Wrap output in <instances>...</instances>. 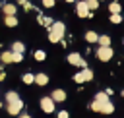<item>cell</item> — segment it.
I'll use <instances>...</instances> for the list:
<instances>
[{
  "instance_id": "obj_1",
  "label": "cell",
  "mask_w": 124,
  "mask_h": 118,
  "mask_svg": "<svg viewBox=\"0 0 124 118\" xmlns=\"http://www.w3.org/2000/svg\"><path fill=\"white\" fill-rule=\"evenodd\" d=\"M64 31H66V25L62 21H54L48 27V41L50 43H60L64 39Z\"/></svg>"
},
{
  "instance_id": "obj_2",
  "label": "cell",
  "mask_w": 124,
  "mask_h": 118,
  "mask_svg": "<svg viewBox=\"0 0 124 118\" xmlns=\"http://www.w3.org/2000/svg\"><path fill=\"white\" fill-rule=\"evenodd\" d=\"M112 56H114L112 46H99V48H97V58H99L101 62H108Z\"/></svg>"
},
{
  "instance_id": "obj_3",
  "label": "cell",
  "mask_w": 124,
  "mask_h": 118,
  "mask_svg": "<svg viewBox=\"0 0 124 118\" xmlns=\"http://www.w3.org/2000/svg\"><path fill=\"white\" fill-rule=\"evenodd\" d=\"M76 14H78L79 17H93V12H89L85 0H79V2L76 4Z\"/></svg>"
},
{
  "instance_id": "obj_4",
  "label": "cell",
  "mask_w": 124,
  "mask_h": 118,
  "mask_svg": "<svg viewBox=\"0 0 124 118\" xmlns=\"http://www.w3.org/2000/svg\"><path fill=\"white\" fill-rule=\"evenodd\" d=\"M68 62H70L72 66H81L83 70L87 68L85 60H83V58H81V54H78V52H70V54H68Z\"/></svg>"
},
{
  "instance_id": "obj_5",
  "label": "cell",
  "mask_w": 124,
  "mask_h": 118,
  "mask_svg": "<svg viewBox=\"0 0 124 118\" xmlns=\"http://www.w3.org/2000/svg\"><path fill=\"white\" fill-rule=\"evenodd\" d=\"M54 101L50 99V97H43L41 99V108H43V112H46V114H50V112H54Z\"/></svg>"
},
{
  "instance_id": "obj_6",
  "label": "cell",
  "mask_w": 124,
  "mask_h": 118,
  "mask_svg": "<svg viewBox=\"0 0 124 118\" xmlns=\"http://www.w3.org/2000/svg\"><path fill=\"white\" fill-rule=\"evenodd\" d=\"M21 108H23V101H21V99H19V101H16V103H10V104H8V114L16 116V114H19V112H21Z\"/></svg>"
},
{
  "instance_id": "obj_7",
  "label": "cell",
  "mask_w": 124,
  "mask_h": 118,
  "mask_svg": "<svg viewBox=\"0 0 124 118\" xmlns=\"http://www.w3.org/2000/svg\"><path fill=\"white\" fill-rule=\"evenodd\" d=\"M50 99H52L54 103H62V101H66V93H64L62 89H54L52 95H50Z\"/></svg>"
},
{
  "instance_id": "obj_8",
  "label": "cell",
  "mask_w": 124,
  "mask_h": 118,
  "mask_svg": "<svg viewBox=\"0 0 124 118\" xmlns=\"http://www.w3.org/2000/svg\"><path fill=\"white\" fill-rule=\"evenodd\" d=\"M2 10H4V15H16L17 12L16 4H2Z\"/></svg>"
},
{
  "instance_id": "obj_9",
  "label": "cell",
  "mask_w": 124,
  "mask_h": 118,
  "mask_svg": "<svg viewBox=\"0 0 124 118\" xmlns=\"http://www.w3.org/2000/svg\"><path fill=\"white\" fill-rule=\"evenodd\" d=\"M37 21H39L41 25H45V27H50V25L54 23V19H52V17H48V15H41V14H39Z\"/></svg>"
},
{
  "instance_id": "obj_10",
  "label": "cell",
  "mask_w": 124,
  "mask_h": 118,
  "mask_svg": "<svg viewBox=\"0 0 124 118\" xmlns=\"http://www.w3.org/2000/svg\"><path fill=\"white\" fill-rule=\"evenodd\" d=\"M12 52H17V54H23V52H25V44H23L21 41H16V43L12 44Z\"/></svg>"
},
{
  "instance_id": "obj_11",
  "label": "cell",
  "mask_w": 124,
  "mask_h": 118,
  "mask_svg": "<svg viewBox=\"0 0 124 118\" xmlns=\"http://www.w3.org/2000/svg\"><path fill=\"white\" fill-rule=\"evenodd\" d=\"M35 83L37 85H46L48 83V75L46 74H37L35 75Z\"/></svg>"
},
{
  "instance_id": "obj_12",
  "label": "cell",
  "mask_w": 124,
  "mask_h": 118,
  "mask_svg": "<svg viewBox=\"0 0 124 118\" xmlns=\"http://www.w3.org/2000/svg\"><path fill=\"white\" fill-rule=\"evenodd\" d=\"M4 23H6L8 27H16V25H17V17H16V15H4Z\"/></svg>"
},
{
  "instance_id": "obj_13",
  "label": "cell",
  "mask_w": 124,
  "mask_h": 118,
  "mask_svg": "<svg viewBox=\"0 0 124 118\" xmlns=\"http://www.w3.org/2000/svg\"><path fill=\"white\" fill-rule=\"evenodd\" d=\"M16 101H19V95H17L16 91H8V93H6V103L10 104V103H16Z\"/></svg>"
},
{
  "instance_id": "obj_14",
  "label": "cell",
  "mask_w": 124,
  "mask_h": 118,
  "mask_svg": "<svg viewBox=\"0 0 124 118\" xmlns=\"http://www.w3.org/2000/svg\"><path fill=\"white\" fill-rule=\"evenodd\" d=\"M95 101L101 103V104H105V103H108V95H107L105 91H99V93L95 95Z\"/></svg>"
},
{
  "instance_id": "obj_15",
  "label": "cell",
  "mask_w": 124,
  "mask_h": 118,
  "mask_svg": "<svg viewBox=\"0 0 124 118\" xmlns=\"http://www.w3.org/2000/svg\"><path fill=\"white\" fill-rule=\"evenodd\" d=\"M112 110H114V104L108 101V103H105V104H101V112L103 114H112Z\"/></svg>"
},
{
  "instance_id": "obj_16",
  "label": "cell",
  "mask_w": 124,
  "mask_h": 118,
  "mask_svg": "<svg viewBox=\"0 0 124 118\" xmlns=\"http://www.w3.org/2000/svg\"><path fill=\"white\" fill-rule=\"evenodd\" d=\"M85 41H87V43H97V41H99V35H97L95 31H87V33H85Z\"/></svg>"
},
{
  "instance_id": "obj_17",
  "label": "cell",
  "mask_w": 124,
  "mask_h": 118,
  "mask_svg": "<svg viewBox=\"0 0 124 118\" xmlns=\"http://www.w3.org/2000/svg\"><path fill=\"white\" fill-rule=\"evenodd\" d=\"M108 10H110V14H120L122 6H120V2H110L108 4Z\"/></svg>"
},
{
  "instance_id": "obj_18",
  "label": "cell",
  "mask_w": 124,
  "mask_h": 118,
  "mask_svg": "<svg viewBox=\"0 0 124 118\" xmlns=\"http://www.w3.org/2000/svg\"><path fill=\"white\" fill-rule=\"evenodd\" d=\"M97 43H99V46H110V37L108 35H101Z\"/></svg>"
},
{
  "instance_id": "obj_19",
  "label": "cell",
  "mask_w": 124,
  "mask_h": 118,
  "mask_svg": "<svg viewBox=\"0 0 124 118\" xmlns=\"http://www.w3.org/2000/svg\"><path fill=\"white\" fill-rule=\"evenodd\" d=\"M0 60H2L4 64H10V62H12V50H6V52H2V54H0Z\"/></svg>"
},
{
  "instance_id": "obj_20",
  "label": "cell",
  "mask_w": 124,
  "mask_h": 118,
  "mask_svg": "<svg viewBox=\"0 0 124 118\" xmlns=\"http://www.w3.org/2000/svg\"><path fill=\"white\" fill-rule=\"evenodd\" d=\"M81 75H83V79H85V81H91V79H93V72H91L89 68L81 70Z\"/></svg>"
},
{
  "instance_id": "obj_21",
  "label": "cell",
  "mask_w": 124,
  "mask_h": 118,
  "mask_svg": "<svg viewBox=\"0 0 124 118\" xmlns=\"http://www.w3.org/2000/svg\"><path fill=\"white\" fill-rule=\"evenodd\" d=\"M85 4H87V8H89V12H95V10L99 8V2H97V0H85Z\"/></svg>"
},
{
  "instance_id": "obj_22",
  "label": "cell",
  "mask_w": 124,
  "mask_h": 118,
  "mask_svg": "<svg viewBox=\"0 0 124 118\" xmlns=\"http://www.w3.org/2000/svg\"><path fill=\"white\" fill-rule=\"evenodd\" d=\"M21 79H23V83H35V75L33 74H23Z\"/></svg>"
},
{
  "instance_id": "obj_23",
  "label": "cell",
  "mask_w": 124,
  "mask_h": 118,
  "mask_svg": "<svg viewBox=\"0 0 124 118\" xmlns=\"http://www.w3.org/2000/svg\"><path fill=\"white\" fill-rule=\"evenodd\" d=\"M35 60H39V62H43L45 58H46V54H45V50H35Z\"/></svg>"
},
{
  "instance_id": "obj_24",
  "label": "cell",
  "mask_w": 124,
  "mask_h": 118,
  "mask_svg": "<svg viewBox=\"0 0 124 118\" xmlns=\"http://www.w3.org/2000/svg\"><path fill=\"white\" fill-rule=\"evenodd\" d=\"M120 21H122V15L120 14H112L110 15V23H120Z\"/></svg>"
},
{
  "instance_id": "obj_25",
  "label": "cell",
  "mask_w": 124,
  "mask_h": 118,
  "mask_svg": "<svg viewBox=\"0 0 124 118\" xmlns=\"http://www.w3.org/2000/svg\"><path fill=\"white\" fill-rule=\"evenodd\" d=\"M23 60V54H17V52H12V62H21Z\"/></svg>"
},
{
  "instance_id": "obj_26",
  "label": "cell",
  "mask_w": 124,
  "mask_h": 118,
  "mask_svg": "<svg viewBox=\"0 0 124 118\" xmlns=\"http://www.w3.org/2000/svg\"><path fill=\"white\" fill-rule=\"evenodd\" d=\"M91 110H93V112H101V103L93 101V103H91Z\"/></svg>"
},
{
  "instance_id": "obj_27",
  "label": "cell",
  "mask_w": 124,
  "mask_h": 118,
  "mask_svg": "<svg viewBox=\"0 0 124 118\" xmlns=\"http://www.w3.org/2000/svg\"><path fill=\"white\" fill-rule=\"evenodd\" d=\"M74 81H76V83H83V81H85V79H83V75H81V72L74 75Z\"/></svg>"
},
{
  "instance_id": "obj_28",
  "label": "cell",
  "mask_w": 124,
  "mask_h": 118,
  "mask_svg": "<svg viewBox=\"0 0 124 118\" xmlns=\"http://www.w3.org/2000/svg\"><path fill=\"white\" fill-rule=\"evenodd\" d=\"M54 2H56V0H43V6H45V8H52Z\"/></svg>"
},
{
  "instance_id": "obj_29",
  "label": "cell",
  "mask_w": 124,
  "mask_h": 118,
  "mask_svg": "<svg viewBox=\"0 0 124 118\" xmlns=\"http://www.w3.org/2000/svg\"><path fill=\"white\" fill-rule=\"evenodd\" d=\"M58 118H70V114H68L66 110H60V112H58Z\"/></svg>"
},
{
  "instance_id": "obj_30",
  "label": "cell",
  "mask_w": 124,
  "mask_h": 118,
  "mask_svg": "<svg viewBox=\"0 0 124 118\" xmlns=\"http://www.w3.org/2000/svg\"><path fill=\"white\" fill-rule=\"evenodd\" d=\"M23 8H25V10H27V12H29V10H31V8H33V6H31V2H25V4H23Z\"/></svg>"
},
{
  "instance_id": "obj_31",
  "label": "cell",
  "mask_w": 124,
  "mask_h": 118,
  "mask_svg": "<svg viewBox=\"0 0 124 118\" xmlns=\"http://www.w3.org/2000/svg\"><path fill=\"white\" fill-rule=\"evenodd\" d=\"M25 2H29V0H17V4H21V6H23Z\"/></svg>"
},
{
  "instance_id": "obj_32",
  "label": "cell",
  "mask_w": 124,
  "mask_h": 118,
  "mask_svg": "<svg viewBox=\"0 0 124 118\" xmlns=\"http://www.w3.org/2000/svg\"><path fill=\"white\" fill-rule=\"evenodd\" d=\"M19 118H31V116H29V114H21Z\"/></svg>"
},
{
  "instance_id": "obj_33",
  "label": "cell",
  "mask_w": 124,
  "mask_h": 118,
  "mask_svg": "<svg viewBox=\"0 0 124 118\" xmlns=\"http://www.w3.org/2000/svg\"><path fill=\"white\" fill-rule=\"evenodd\" d=\"M66 2H74V0H66Z\"/></svg>"
},
{
  "instance_id": "obj_34",
  "label": "cell",
  "mask_w": 124,
  "mask_h": 118,
  "mask_svg": "<svg viewBox=\"0 0 124 118\" xmlns=\"http://www.w3.org/2000/svg\"><path fill=\"white\" fill-rule=\"evenodd\" d=\"M97 2H99V4H101V2H103V0H97Z\"/></svg>"
},
{
  "instance_id": "obj_35",
  "label": "cell",
  "mask_w": 124,
  "mask_h": 118,
  "mask_svg": "<svg viewBox=\"0 0 124 118\" xmlns=\"http://www.w3.org/2000/svg\"><path fill=\"white\" fill-rule=\"evenodd\" d=\"M0 8H2V0H0Z\"/></svg>"
},
{
  "instance_id": "obj_36",
  "label": "cell",
  "mask_w": 124,
  "mask_h": 118,
  "mask_svg": "<svg viewBox=\"0 0 124 118\" xmlns=\"http://www.w3.org/2000/svg\"><path fill=\"white\" fill-rule=\"evenodd\" d=\"M0 108H2V103H0Z\"/></svg>"
},
{
  "instance_id": "obj_37",
  "label": "cell",
  "mask_w": 124,
  "mask_h": 118,
  "mask_svg": "<svg viewBox=\"0 0 124 118\" xmlns=\"http://www.w3.org/2000/svg\"><path fill=\"white\" fill-rule=\"evenodd\" d=\"M122 97H124V91H122Z\"/></svg>"
}]
</instances>
